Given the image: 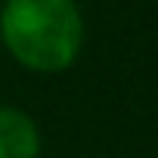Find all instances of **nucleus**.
I'll return each mask as SVG.
<instances>
[{"instance_id":"1","label":"nucleus","mask_w":158,"mask_h":158,"mask_svg":"<svg viewBox=\"0 0 158 158\" xmlns=\"http://www.w3.org/2000/svg\"><path fill=\"white\" fill-rule=\"evenodd\" d=\"M84 16L74 0H3L0 44L34 74L68 71L84 50Z\"/></svg>"},{"instance_id":"2","label":"nucleus","mask_w":158,"mask_h":158,"mask_svg":"<svg viewBox=\"0 0 158 158\" xmlns=\"http://www.w3.org/2000/svg\"><path fill=\"white\" fill-rule=\"evenodd\" d=\"M0 158H40V127L16 106H0Z\"/></svg>"}]
</instances>
